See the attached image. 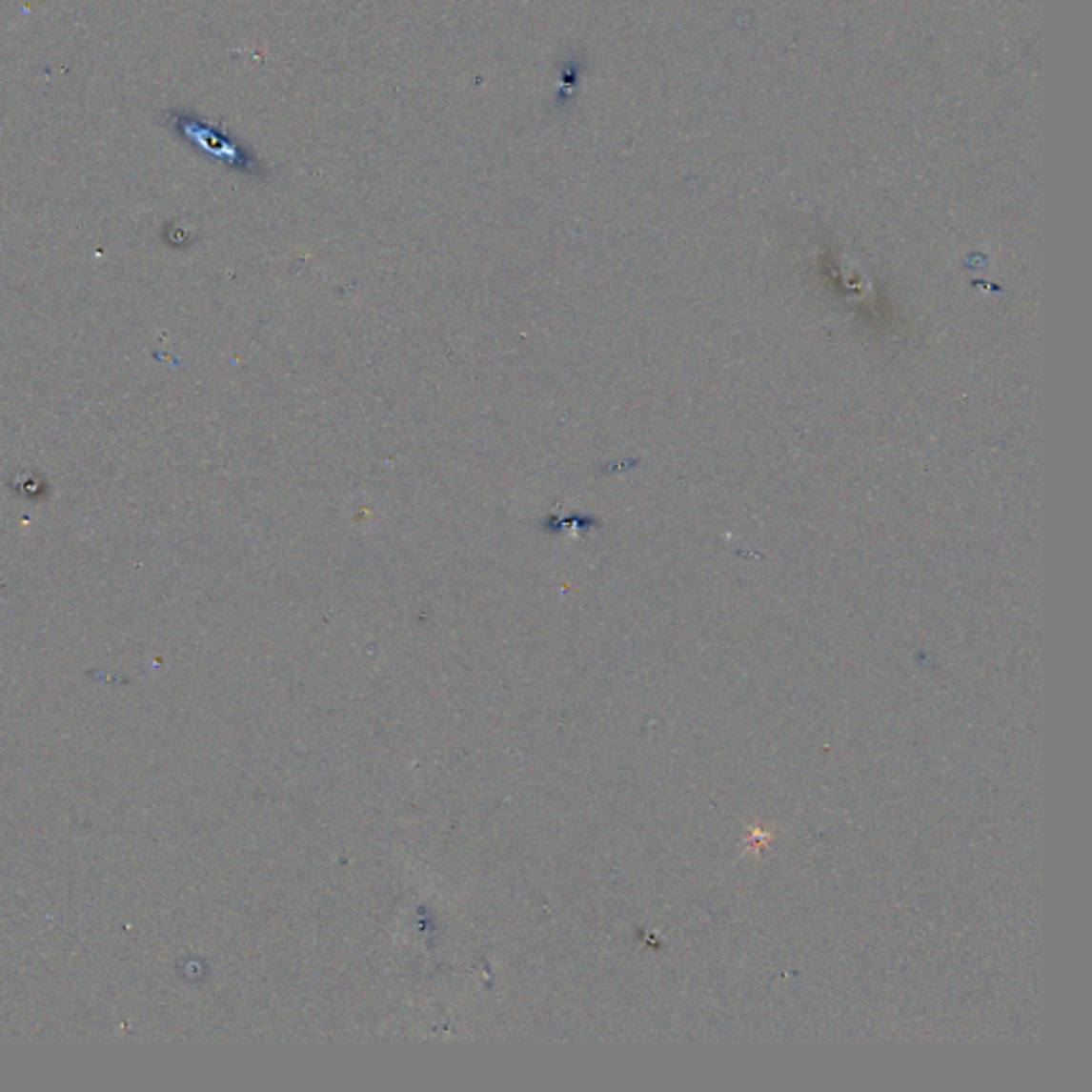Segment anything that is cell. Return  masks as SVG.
I'll use <instances>...</instances> for the list:
<instances>
[{
  "label": "cell",
  "mask_w": 1092,
  "mask_h": 1092,
  "mask_svg": "<svg viewBox=\"0 0 1092 1092\" xmlns=\"http://www.w3.org/2000/svg\"><path fill=\"white\" fill-rule=\"evenodd\" d=\"M167 118L169 124H172V129L180 135V139L191 143L194 150L203 152L205 156L218 160V163H225L227 167L246 175L253 177L265 175V167L254 152L246 148L244 143L237 141L233 135H229L222 124L213 127V124L205 122L201 115L186 110L167 111Z\"/></svg>",
  "instance_id": "cell-1"
},
{
  "label": "cell",
  "mask_w": 1092,
  "mask_h": 1092,
  "mask_svg": "<svg viewBox=\"0 0 1092 1092\" xmlns=\"http://www.w3.org/2000/svg\"><path fill=\"white\" fill-rule=\"evenodd\" d=\"M576 84H578V69L575 65V60H568L566 65H561V79H559V86H557L559 105H563V101H568L572 92H575Z\"/></svg>",
  "instance_id": "cell-2"
}]
</instances>
